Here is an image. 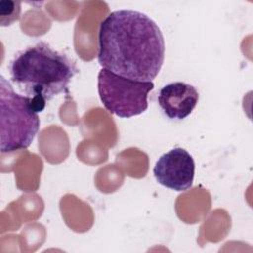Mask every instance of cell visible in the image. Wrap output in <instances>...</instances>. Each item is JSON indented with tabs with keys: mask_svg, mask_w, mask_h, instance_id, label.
Returning <instances> with one entry per match:
<instances>
[{
	"mask_svg": "<svg viewBox=\"0 0 253 253\" xmlns=\"http://www.w3.org/2000/svg\"><path fill=\"white\" fill-rule=\"evenodd\" d=\"M99 64L122 77L152 81L165 56L164 38L146 14L122 9L110 13L98 33Z\"/></svg>",
	"mask_w": 253,
	"mask_h": 253,
	"instance_id": "1",
	"label": "cell"
},
{
	"mask_svg": "<svg viewBox=\"0 0 253 253\" xmlns=\"http://www.w3.org/2000/svg\"><path fill=\"white\" fill-rule=\"evenodd\" d=\"M78 71L70 57L42 42L19 51L9 64L12 82L42 111L46 102L68 92V85Z\"/></svg>",
	"mask_w": 253,
	"mask_h": 253,
	"instance_id": "2",
	"label": "cell"
},
{
	"mask_svg": "<svg viewBox=\"0 0 253 253\" xmlns=\"http://www.w3.org/2000/svg\"><path fill=\"white\" fill-rule=\"evenodd\" d=\"M42 112L30 97L18 94L11 83L0 76V150L8 153L28 148L40 129Z\"/></svg>",
	"mask_w": 253,
	"mask_h": 253,
	"instance_id": "3",
	"label": "cell"
},
{
	"mask_svg": "<svg viewBox=\"0 0 253 253\" xmlns=\"http://www.w3.org/2000/svg\"><path fill=\"white\" fill-rule=\"evenodd\" d=\"M152 81H136L117 75L105 68L98 73V93L103 106L120 118L127 119L144 113Z\"/></svg>",
	"mask_w": 253,
	"mask_h": 253,
	"instance_id": "4",
	"label": "cell"
},
{
	"mask_svg": "<svg viewBox=\"0 0 253 253\" xmlns=\"http://www.w3.org/2000/svg\"><path fill=\"white\" fill-rule=\"evenodd\" d=\"M153 175L160 185L168 189L177 192L187 191L194 182V158L186 149L175 147L158 158Z\"/></svg>",
	"mask_w": 253,
	"mask_h": 253,
	"instance_id": "5",
	"label": "cell"
},
{
	"mask_svg": "<svg viewBox=\"0 0 253 253\" xmlns=\"http://www.w3.org/2000/svg\"><path fill=\"white\" fill-rule=\"evenodd\" d=\"M157 101L169 119L180 121L194 111L199 101V92L192 84L171 82L159 90Z\"/></svg>",
	"mask_w": 253,
	"mask_h": 253,
	"instance_id": "6",
	"label": "cell"
},
{
	"mask_svg": "<svg viewBox=\"0 0 253 253\" xmlns=\"http://www.w3.org/2000/svg\"><path fill=\"white\" fill-rule=\"evenodd\" d=\"M21 14V2L2 0L0 2V26L7 27L18 21Z\"/></svg>",
	"mask_w": 253,
	"mask_h": 253,
	"instance_id": "7",
	"label": "cell"
}]
</instances>
